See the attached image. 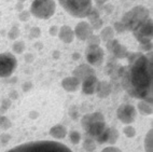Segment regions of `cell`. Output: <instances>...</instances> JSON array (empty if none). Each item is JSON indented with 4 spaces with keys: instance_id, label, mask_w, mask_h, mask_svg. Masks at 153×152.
<instances>
[{
    "instance_id": "obj_1",
    "label": "cell",
    "mask_w": 153,
    "mask_h": 152,
    "mask_svg": "<svg viewBox=\"0 0 153 152\" xmlns=\"http://www.w3.org/2000/svg\"><path fill=\"white\" fill-rule=\"evenodd\" d=\"M126 58L128 60V65L121 69L123 89L131 97L152 103L153 66L151 51H149V57L140 52H131Z\"/></svg>"
},
{
    "instance_id": "obj_2",
    "label": "cell",
    "mask_w": 153,
    "mask_h": 152,
    "mask_svg": "<svg viewBox=\"0 0 153 152\" xmlns=\"http://www.w3.org/2000/svg\"><path fill=\"white\" fill-rule=\"evenodd\" d=\"M9 152H71L70 148L57 141H33L28 144H23Z\"/></svg>"
},
{
    "instance_id": "obj_3",
    "label": "cell",
    "mask_w": 153,
    "mask_h": 152,
    "mask_svg": "<svg viewBox=\"0 0 153 152\" xmlns=\"http://www.w3.org/2000/svg\"><path fill=\"white\" fill-rule=\"evenodd\" d=\"M148 19H150L149 10L143 6H137L134 7L131 11L126 12L121 22L123 23L126 30L134 31L139 26H141Z\"/></svg>"
},
{
    "instance_id": "obj_4",
    "label": "cell",
    "mask_w": 153,
    "mask_h": 152,
    "mask_svg": "<svg viewBox=\"0 0 153 152\" xmlns=\"http://www.w3.org/2000/svg\"><path fill=\"white\" fill-rule=\"evenodd\" d=\"M58 2L67 13L74 17H86L93 4L92 0H58Z\"/></svg>"
},
{
    "instance_id": "obj_5",
    "label": "cell",
    "mask_w": 153,
    "mask_h": 152,
    "mask_svg": "<svg viewBox=\"0 0 153 152\" xmlns=\"http://www.w3.org/2000/svg\"><path fill=\"white\" fill-rule=\"evenodd\" d=\"M81 124H82L83 130L93 138L98 136L107 127L106 122H105V117L100 112L85 114L81 120Z\"/></svg>"
},
{
    "instance_id": "obj_6",
    "label": "cell",
    "mask_w": 153,
    "mask_h": 152,
    "mask_svg": "<svg viewBox=\"0 0 153 152\" xmlns=\"http://www.w3.org/2000/svg\"><path fill=\"white\" fill-rule=\"evenodd\" d=\"M134 37L140 43V49L145 52L152 50V36H153V22L148 19L141 26L133 31Z\"/></svg>"
},
{
    "instance_id": "obj_7",
    "label": "cell",
    "mask_w": 153,
    "mask_h": 152,
    "mask_svg": "<svg viewBox=\"0 0 153 152\" xmlns=\"http://www.w3.org/2000/svg\"><path fill=\"white\" fill-rule=\"evenodd\" d=\"M56 10L54 0H33L30 6V13L37 19H49Z\"/></svg>"
},
{
    "instance_id": "obj_8",
    "label": "cell",
    "mask_w": 153,
    "mask_h": 152,
    "mask_svg": "<svg viewBox=\"0 0 153 152\" xmlns=\"http://www.w3.org/2000/svg\"><path fill=\"white\" fill-rule=\"evenodd\" d=\"M17 60L13 54L6 52L0 54V78H8L15 71Z\"/></svg>"
},
{
    "instance_id": "obj_9",
    "label": "cell",
    "mask_w": 153,
    "mask_h": 152,
    "mask_svg": "<svg viewBox=\"0 0 153 152\" xmlns=\"http://www.w3.org/2000/svg\"><path fill=\"white\" fill-rule=\"evenodd\" d=\"M85 57L90 65L100 66L105 58L104 50L99 45H88L85 50Z\"/></svg>"
},
{
    "instance_id": "obj_10",
    "label": "cell",
    "mask_w": 153,
    "mask_h": 152,
    "mask_svg": "<svg viewBox=\"0 0 153 152\" xmlns=\"http://www.w3.org/2000/svg\"><path fill=\"white\" fill-rule=\"evenodd\" d=\"M117 115L118 119L124 124H131L135 121L137 115L136 108L131 105H127L124 104L122 106H120L117 110Z\"/></svg>"
},
{
    "instance_id": "obj_11",
    "label": "cell",
    "mask_w": 153,
    "mask_h": 152,
    "mask_svg": "<svg viewBox=\"0 0 153 152\" xmlns=\"http://www.w3.org/2000/svg\"><path fill=\"white\" fill-rule=\"evenodd\" d=\"M107 50L109 53H111L115 58H126L128 55L129 52L127 51L126 46H124L123 44H121L117 39H111V40L107 41Z\"/></svg>"
},
{
    "instance_id": "obj_12",
    "label": "cell",
    "mask_w": 153,
    "mask_h": 152,
    "mask_svg": "<svg viewBox=\"0 0 153 152\" xmlns=\"http://www.w3.org/2000/svg\"><path fill=\"white\" fill-rule=\"evenodd\" d=\"M74 31V37H76V38L81 41H86V39L94 33V29L92 28L90 23L83 21V22H80L79 24H76Z\"/></svg>"
},
{
    "instance_id": "obj_13",
    "label": "cell",
    "mask_w": 153,
    "mask_h": 152,
    "mask_svg": "<svg viewBox=\"0 0 153 152\" xmlns=\"http://www.w3.org/2000/svg\"><path fill=\"white\" fill-rule=\"evenodd\" d=\"M98 84V79L95 75L88 76L82 81V92L86 95H93L96 92V87Z\"/></svg>"
},
{
    "instance_id": "obj_14",
    "label": "cell",
    "mask_w": 153,
    "mask_h": 152,
    "mask_svg": "<svg viewBox=\"0 0 153 152\" xmlns=\"http://www.w3.org/2000/svg\"><path fill=\"white\" fill-rule=\"evenodd\" d=\"M81 81L74 76L72 77H67L62 81V86L65 91L67 92H76L79 90Z\"/></svg>"
},
{
    "instance_id": "obj_15",
    "label": "cell",
    "mask_w": 153,
    "mask_h": 152,
    "mask_svg": "<svg viewBox=\"0 0 153 152\" xmlns=\"http://www.w3.org/2000/svg\"><path fill=\"white\" fill-rule=\"evenodd\" d=\"M92 75H94V69L86 64H82V65L78 66L74 70V76L78 78L80 81H83L85 78H88V76H92Z\"/></svg>"
},
{
    "instance_id": "obj_16",
    "label": "cell",
    "mask_w": 153,
    "mask_h": 152,
    "mask_svg": "<svg viewBox=\"0 0 153 152\" xmlns=\"http://www.w3.org/2000/svg\"><path fill=\"white\" fill-rule=\"evenodd\" d=\"M57 36L59 37V39L63 41L64 43H70L74 39V31L69 26L64 25V26H62L59 28Z\"/></svg>"
},
{
    "instance_id": "obj_17",
    "label": "cell",
    "mask_w": 153,
    "mask_h": 152,
    "mask_svg": "<svg viewBox=\"0 0 153 152\" xmlns=\"http://www.w3.org/2000/svg\"><path fill=\"white\" fill-rule=\"evenodd\" d=\"M88 17L90 19V25L92 26V28L94 30H99L102 27V21H101L100 15H99V12L97 11V9L92 8Z\"/></svg>"
},
{
    "instance_id": "obj_18",
    "label": "cell",
    "mask_w": 153,
    "mask_h": 152,
    "mask_svg": "<svg viewBox=\"0 0 153 152\" xmlns=\"http://www.w3.org/2000/svg\"><path fill=\"white\" fill-rule=\"evenodd\" d=\"M112 89L110 83H108L107 81H98V84L96 87V94L99 98H106L110 95Z\"/></svg>"
},
{
    "instance_id": "obj_19",
    "label": "cell",
    "mask_w": 153,
    "mask_h": 152,
    "mask_svg": "<svg viewBox=\"0 0 153 152\" xmlns=\"http://www.w3.org/2000/svg\"><path fill=\"white\" fill-rule=\"evenodd\" d=\"M50 135L55 139H63L67 135V128L62 124H56L50 130Z\"/></svg>"
},
{
    "instance_id": "obj_20",
    "label": "cell",
    "mask_w": 153,
    "mask_h": 152,
    "mask_svg": "<svg viewBox=\"0 0 153 152\" xmlns=\"http://www.w3.org/2000/svg\"><path fill=\"white\" fill-rule=\"evenodd\" d=\"M137 108H138L139 113L142 114V115H151L153 112L152 103H149V101H143V99H141V101L138 103Z\"/></svg>"
},
{
    "instance_id": "obj_21",
    "label": "cell",
    "mask_w": 153,
    "mask_h": 152,
    "mask_svg": "<svg viewBox=\"0 0 153 152\" xmlns=\"http://www.w3.org/2000/svg\"><path fill=\"white\" fill-rule=\"evenodd\" d=\"M99 38H100L101 41H105V42L113 39L114 38V30H113V28H112L111 26H107L104 29H101Z\"/></svg>"
},
{
    "instance_id": "obj_22",
    "label": "cell",
    "mask_w": 153,
    "mask_h": 152,
    "mask_svg": "<svg viewBox=\"0 0 153 152\" xmlns=\"http://www.w3.org/2000/svg\"><path fill=\"white\" fill-rule=\"evenodd\" d=\"M119 132L117 128L114 127H110L109 128V134H108V140L107 142H109L110 145H114L119 139Z\"/></svg>"
},
{
    "instance_id": "obj_23",
    "label": "cell",
    "mask_w": 153,
    "mask_h": 152,
    "mask_svg": "<svg viewBox=\"0 0 153 152\" xmlns=\"http://www.w3.org/2000/svg\"><path fill=\"white\" fill-rule=\"evenodd\" d=\"M152 130H149V133L147 134L145 139V150L146 151L152 152L153 150V137H152Z\"/></svg>"
},
{
    "instance_id": "obj_24",
    "label": "cell",
    "mask_w": 153,
    "mask_h": 152,
    "mask_svg": "<svg viewBox=\"0 0 153 152\" xmlns=\"http://www.w3.org/2000/svg\"><path fill=\"white\" fill-rule=\"evenodd\" d=\"M83 149L85 151H94V150H96V142L93 139V137L90 136L88 138L85 139L84 142H83Z\"/></svg>"
},
{
    "instance_id": "obj_25",
    "label": "cell",
    "mask_w": 153,
    "mask_h": 152,
    "mask_svg": "<svg viewBox=\"0 0 153 152\" xmlns=\"http://www.w3.org/2000/svg\"><path fill=\"white\" fill-rule=\"evenodd\" d=\"M12 126V123L6 115H0V130H7Z\"/></svg>"
},
{
    "instance_id": "obj_26",
    "label": "cell",
    "mask_w": 153,
    "mask_h": 152,
    "mask_svg": "<svg viewBox=\"0 0 153 152\" xmlns=\"http://www.w3.org/2000/svg\"><path fill=\"white\" fill-rule=\"evenodd\" d=\"M25 49H26V45H25L24 41H15L13 43V52L16 53V54L24 53Z\"/></svg>"
},
{
    "instance_id": "obj_27",
    "label": "cell",
    "mask_w": 153,
    "mask_h": 152,
    "mask_svg": "<svg viewBox=\"0 0 153 152\" xmlns=\"http://www.w3.org/2000/svg\"><path fill=\"white\" fill-rule=\"evenodd\" d=\"M108 134H109V128L106 127L100 134H99L98 136H96V137H95L96 141H97L98 144H100V145L107 142V140H108Z\"/></svg>"
},
{
    "instance_id": "obj_28",
    "label": "cell",
    "mask_w": 153,
    "mask_h": 152,
    "mask_svg": "<svg viewBox=\"0 0 153 152\" xmlns=\"http://www.w3.org/2000/svg\"><path fill=\"white\" fill-rule=\"evenodd\" d=\"M69 140L71 141V144L78 145L81 141V134L76 130H71L69 133Z\"/></svg>"
},
{
    "instance_id": "obj_29",
    "label": "cell",
    "mask_w": 153,
    "mask_h": 152,
    "mask_svg": "<svg viewBox=\"0 0 153 152\" xmlns=\"http://www.w3.org/2000/svg\"><path fill=\"white\" fill-rule=\"evenodd\" d=\"M19 36V29L17 27V25H13V27L10 29V31L8 33V38L10 40H16Z\"/></svg>"
},
{
    "instance_id": "obj_30",
    "label": "cell",
    "mask_w": 153,
    "mask_h": 152,
    "mask_svg": "<svg viewBox=\"0 0 153 152\" xmlns=\"http://www.w3.org/2000/svg\"><path fill=\"white\" fill-rule=\"evenodd\" d=\"M86 42H88V45H99L101 40H100V38H99V36H96V35H94V34H92V35L86 39Z\"/></svg>"
},
{
    "instance_id": "obj_31",
    "label": "cell",
    "mask_w": 153,
    "mask_h": 152,
    "mask_svg": "<svg viewBox=\"0 0 153 152\" xmlns=\"http://www.w3.org/2000/svg\"><path fill=\"white\" fill-rule=\"evenodd\" d=\"M123 133L126 137H128V138H133V137H135V135H136V130H135V127L128 125V126L124 127Z\"/></svg>"
},
{
    "instance_id": "obj_32",
    "label": "cell",
    "mask_w": 153,
    "mask_h": 152,
    "mask_svg": "<svg viewBox=\"0 0 153 152\" xmlns=\"http://www.w3.org/2000/svg\"><path fill=\"white\" fill-rule=\"evenodd\" d=\"M30 15H31L30 11L22 10V11L19 12V21H22V22H27V21H29Z\"/></svg>"
},
{
    "instance_id": "obj_33",
    "label": "cell",
    "mask_w": 153,
    "mask_h": 152,
    "mask_svg": "<svg viewBox=\"0 0 153 152\" xmlns=\"http://www.w3.org/2000/svg\"><path fill=\"white\" fill-rule=\"evenodd\" d=\"M10 106H11V101L8 99V98H4V99L2 101V105H1V107H0V113H4V112H7V110L10 108Z\"/></svg>"
},
{
    "instance_id": "obj_34",
    "label": "cell",
    "mask_w": 153,
    "mask_h": 152,
    "mask_svg": "<svg viewBox=\"0 0 153 152\" xmlns=\"http://www.w3.org/2000/svg\"><path fill=\"white\" fill-rule=\"evenodd\" d=\"M40 36H41V30H40V28H39V27L35 26V27H33L31 29H30L29 37L31 39H33V38H39Z\"/></svg>"
},
{
    "instance_id": "obj_35",
    "label": "cell",
    "mask_w": 153,
    "mask_h": 152,
    "mask_svg": "<svg viewBox=\"0 0 153 152\" xmlns=\"http://www.w3.org/2000/svg\"><path fill=\"white\" fill-rule=\"evenodd\" d=\"M113 29L117 31V33H119V34H121V33H124V31H126V29H125V27H124V25H123V23L121 22H115L114 23V25H113Z\"/></svg>"
},
{
    "instance_id": "obj_36",
    "label": "cell",
    "mask_w": 153,
    "mask_h": 152,
    "mask_svg": "<svg viewBox=\"0 0 153 152\" xmlns=\"http://www.w3.org/2000/svg\"><path fill=\"white\" fill-rule=\"evenodd\" d=\"M11 139V136L9 135L8 133H2L0 136V140H1V144L2 145H7Z\"/></svg>"
},
{
    "instance_id": "obj_37",
    "label": "cell",
    "mask_w": 153,
    "mask_h": 152,
    "mask_svg": "<svg viewBox=\"0 0 153 152\" xmlns=\"http://www.w3.org/2000/svg\"><path fill=\"white\" fill-rule=\"evenodd\" d=\"M58 30H59V28L57 27V26H52V27L50 28L49 33L51 36H53V37H55V36L58 35Z\"/></svg>"
},
{
    "instance_id": "obj_38",
    "label": "cell",
    "mask_w": 153,
    "mask_h": 152,
    "mask_svg": "<svg viewBox=\"0 0 153 152\" xmlns=\"http://www.w3.org/2000/svg\"><path fill=\"white\" fill-rule=\"evenodd\" d=\"M102 151H120L118 148H115V147H108V148H105L102 149Z\"/></svg>"
},
{
    "instance_id": "obj_39",
    "label": "cell",
    "mask_w": 153,
    "mask_h": 152,
    "mask_svg": "<svg viewBox=\"0 0 153 152\" xmlns=\"http://www.w3.org/2000/svg\"><path fill=\"white\" fill-rule=\"evenodd\" d=\"M94 1H95V2L97 3L98 6H102V4H105V3H106L108 0H94Z\"/></svg>"
},
{
    "instance_id": "obj_40",
    "label": "cell",
    "mask_w": 153,
    "mask_h": 152,
    "mask_svg": "<svg viewBox=\"0 0 153 152\" xmlns=\"http://www.w3.org/2000/svg\"><path fill=\"white\" fill-rule=\"evenodd\" d=\"M15 8H16L17 11L21 12V11L23 10V2H19V3L16 4V7H15Z\"/></svg>"
},
{
    "instance_id": "obj_41",
    "label": "cell",
    "mask_w": 153,
    "mask_h": 152,
    "mask_svg": "<svg viewBox=\"0 0 153 152\" xmlns=\"http://www.w3.org/2000/svg\"><path fill=\"white\" fill-rule=\"evenodd\" d=\"M25 60H26V62H31L33 60V55L31 54H27L26 56H25Z\"/></svg>"
},
{
    "instance_id": "obj_42",
    "label": "cell",
    "mask_w": 153,
    "mask_h": 152,
    "mask_svg": "<svg viewBox=\"0 0 153 152\" xmlns=\"http://www.w3.org/2000/svg\"><path fill=\"white\" fill-rule=\"evenodd\" d=\"M17 1H19V2H25L26 0H17Z\"/></svg>"
}]
</instances>
